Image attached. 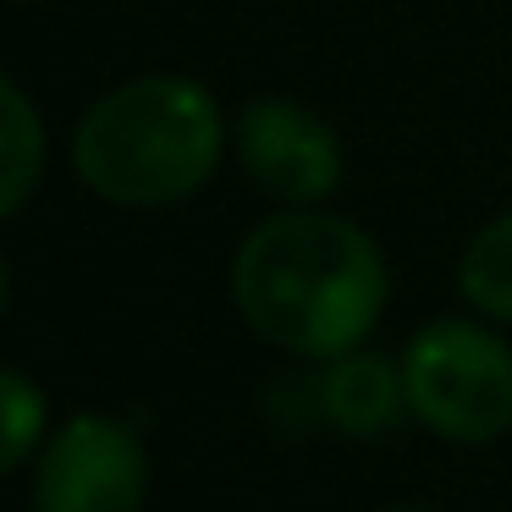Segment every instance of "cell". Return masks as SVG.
Instances as JSON below:
<instances>
[{
  "label": "cell",
  "mask_w": 512,
  "mask_h": 512,
  "mask_svg": "<svg viewBox=\"0 0 512 512\" xmlns=\"http://www.w3.org/2000/svg\"><path fill=\"white\" fill-rule=\"evenodd\" d=\"M386 259L375 237L331 210H281L237 243V314L270 347L298 358H347L386 314Z\"/></svg>",
  "instance_id": "6da1fadb"
},
{
  "label": "cell",
  "mask_w": 512,
  "mask_h": 512,
  "mask_svg": "<svg viewBox=\"0 0 512 512\" xmlns=\"http://www.w3.org/2000/svg\"><path fill=\"white\" fill-rule=\"evenodd\" d=\"M226 155V116L199 78L149 72L89 105L72 127V171L105 204L160 210L215 177Z\"/></svg>",
  "instance_id": "7a4b0ae2"
},
{
  "label": "cell",
  "mask_w": 512,
  "mask_h": 512,
  "mask_svg": "<svg viewBox=\"0 0 512 512\" xmlns=\"http://www.w3.org/2000/svg\"><path fill=\"white\" fill-rule=\"evenodd\" d=\"M408 413L430 435L485 446L512 430V347L479 320H430L402 347Z\"/></svg>",
  "instance_id": "3957f363"
},
{
  "label": "cell",
  "mask_w": 512,
  "mask_h": 512,
  "mask_svg": "<svg viewBox=\"0 0 512 512\" xmlns=\"http://www.w3.org/2000/svg\"><path fill=\"white\" fill-rule=\"evenodd\" d=\"M149 457L127 424L78 413L45 441L34 468V512H144Z\"/></svg>",
  "instance_id": "277c9868"
},
{
  "label": "cell",
  "mask_w": 512,
  "mask_h": 512,
  "mask_svg": "<svg viewBox=\"0 0 512 512\" xmlns=\"http://www.w3.org/2000/svg\"><path fill=\"white\" fill-rule=\"evenodd\" d=\"M237 160L259 193L292 210H314L342 182V144L331 122L292 94H254L237 111Z\"/></svg>",
  "instance_id": "5b68a950"
},
{
  "label": "cell",
  "mask_w": 512,
  "mask_h": 512,
  "mask_svg": "<svg viewBox=\"0 0 512 512\" xmlns=\"http://www.w3.org/2000/svg\"><path fill=\"white\" fill-rule=\"evenodd\" d=\"M314 402L320 413L336 424L342 435L353 441H375V435L397 430V419L408 413V386H402V364L380 353H347V358H331L314 386Z\"/></svg>",
  "instance_id": "8992f818"
},
{
  "label": "cell",
  "mask_w": 512,
  "mask_h": 512,
  "mask_svg": "<svg viewBox=\"0 0 512 512\" xmlns=\"http://www.w3.org/2000/svg\"><path fill=\"white\" fill-rule=\"evenodd\" d=\"M45 155H50L45 116L28 100L23 83L0 72V221L34 199L39 177H45Z\"/></svg>",
  "instance_id": "52a82bcc"
},
{
  "label": "cell",
  "mask_w": 512,
  "mask_h": 512,
  "mask_svg": "<svg viewBox=\"0 0 512 512\" xmlns=\"http://www.w3.org/2000/svg\"><path fill=\"white\" fill-rule=\"evenodd\" d=\"M457 287L485 320L512 325V215H496L474 232V243L457 259Z\"/></svg>",
  "instance_id": "ba28073f"
},
{
  "label": "cell",
  "mask_w": 512,
  "mask_h": 512,
  "mask_svg": "<svg viewBox=\"0 0 512 512\" xmlns=\"http://www.w3.org/2000/svg\"><path fill=\"white\" fill-rule=\"evenodd\" d=\"M45 441V391L17 369H0V479L34 457Z\"/></svg>",
  "instance_id": "9c48e42d"
},
{
  "label": "cell",
  "mask_w": 512,
  "mask_h": 512,
  "mask_svg": "<svg viewBox=\"0 0 512 512\" xmlns=\"http://www.w3.org/2000/svg\"><path fill=\"white\" fill-rule=\"evenodd\" d=\"M6 303H12V265L0 254V314H6Z\"/></svg>",
  "instance_id": "30bf717a"
},
{
  "label": "cell",
  "mask_w": 512,
  "mask_h": 512,
  "mask_svg": "<svg viewBox=\"0 0 512 512\" xmlns=\"http://www.w3.org/2000/svg\"><path fill=\"white\" fill-rule=\"evenodd\" d=\"M397 512H424V507H397Z\"/></svg>",
  "instance_id": "8fae6325"
}]
</instances>
